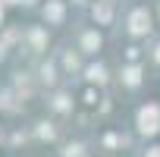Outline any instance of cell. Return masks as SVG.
Listing matches in <instances>:
<instances>
[{
  "instance_id": "cell-4",
  "label": "cell",
  "mask_w": 160,
  "mask_h": 157,
  "mask_svg": "<svg viewBox=\"0 0 160 157\" xmlns=\"http://www.w3.org/2000/svg\"><path fill=\"white\" fill-rule=\"evenodd\" d=\"M151 157H160V148H151Z\"/></svg>"
},
{
  "instance_id": "cell-2",
  "label": "cell",
  "mask_w": 160,
  "mask_h": 157,
  "mask_svg": "<svg viewBox=\"0 0 160 157\" xmlns=\"http://www.w3.org/2000/svg\"><path fill=\"white\" fill-rule=\"evenodd\" d=\"M88 78H91V82H104V66H91L88 69Z\"/></svg>"
},
{
  "instance_id": "cell-1",
  "label": "cell",
  "mask_w": 160,
  "mask_h": 157,
  "mask_svg": "<svg viewBox=\"0 0 160 157\" xmlns=\"http://www.w3.org/2000/svg\"><path fill=\"white\" fill-rule=\"evenodd\" d=\"M138 123H141V132L154 135V132L160 129V110H157L154 104H151V107H144V110H141V119H138Z\"/></svg>"
},
{
  "instance_id": "cell-3",
  "label": "cell",
  "mask_w": 160,
  "mask_h": 157,
  "mask_svg": "<svg viewBox=\"0 0 160 157\" xmlns=\"http://www.w3.org/2000/svg\"><path fill=\"white\" fill-rule=\"evenodd\" d=\"M126 82L129 85H138V69H126Z\"/></svg>"
}]
</instances>
